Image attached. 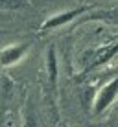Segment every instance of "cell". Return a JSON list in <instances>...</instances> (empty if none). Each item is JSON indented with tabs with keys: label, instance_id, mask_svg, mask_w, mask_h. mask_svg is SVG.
Listing matches in <instances>:
<instances>
[{
	"label": "cell",
	"instance_id": "obj_1",
	"mask_svg": "<svg viewBox=\"0 0 118 127\" xmlns=\"http://www.w3.org/2000/svg\"><path fill=\"white\" fill-rule=\"evenodd\" d=\"M118 98V76L113 77L109 83L102 87V89L96 92L94 96V101H92V114L100 116L115 103V99Z\"/></svg>",
	"mask_w": 118,
	"mask_h": 127
},
{
	"label": "cell",
	"instance_id": "obj_2",
	"mask_svg": "<svg viewBox=\"0 0 118 127\" xmlns=\"http://www.w3.org/2000/svg\"><path fill=\"white\" fill-rule=\"evenodd\" d=\"M85 11H89V7L87 6H79V7H74V9H67V11H61V13H55V15H52L50 19H46L44 22H42L41 30L42 32H52V30L59 28V26L70 22V20L78 19L79 15H83Z\"/></svg>",
	"mask_w": 118,
	"mask_h": 127
},
{
	"label": "cell",
	"instance_id": "obj_3",
	"mask_svg": "<svg viewBox=\"0 0 118 127\" xmlns=\"http://www.w3.org/2000/svg\"><path fill=\"white\" fill-rule=\"evenodd\" d=\"M116 54H118V42H115V44H111V46H103V48H100V50L90 52L92 59H90V63L83 68L81 76H85L87 72H90V70H94V68H100V66H103V64H107Z\"/></svg>",
	"mask_w": 118,
	"mask_h": 127
},
{
	"label": "cell",
	"instance_id": "obj_4",
	"mask_svg": "<svg viewBox=\"0 0 118 127\" xmlns=\"http://www.w3.org/2000/svg\"><path fill=\"white\" fill-rule=\"evenodd\" d=\"M30 46L26 42H20V44H11L0 50V64L2 66H13V64L20 63L24 59V55L28 54Z\"/></svg>",
	"mask_w": 118,
	"mask_h": 127
},
{
	"label": "cell",
	"instance_id": "obj_5",
	"mask_svg": "<svg viewBox=\"0 0 118 127\" xmlns=\"http://www.w3.org/2000/svg\"><path fill=\"white\" fill-rule=\"evenodd\" d=\"M46 72H48V81H50L52 90H57V81H59V61H57V54L55 48L50 46L46 54Z\"/></svg>",
	"mask_w": 118,
	"mask_h": 127
},
{
	"label": "cell",
	"instance_id": "obj_6",
	"mask_svg": "<svg viewBox=\"0 0 118 127\" xmlns=\"http://www.w3.org/2000/svg\"><path fill=\"white\" fill-rule=\"evenodd\" d=\"M61 127H70V125H67V124H63V125H61Z\"/></svg>",
	"mask_w": 118,
	"mask_h": 127
}]
</instances>
